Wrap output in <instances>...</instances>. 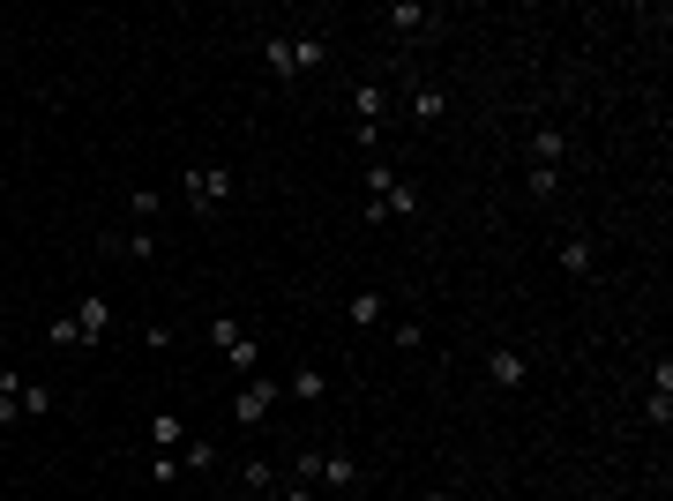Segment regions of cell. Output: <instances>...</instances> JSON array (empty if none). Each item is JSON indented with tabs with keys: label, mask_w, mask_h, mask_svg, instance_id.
Listing matches in <instances>:
<instances>
[{
	"label": "cell",
	"mask_w": 673,
	"mask_h": 501,
	"mask_svg": "<svg viewBox=\"0 0 673 501\" xmlns=\"http://www.w3.org/2000/svg\"><path fill=\"white\" fill-rule=\"evenodd\" d=\"M180 464H187V472H217V442H187Z\"/></svg>",
	"instance_id": "cb8c5ba5"
},
{
	"label": "cell",
	"mask_w": 673,
	"mask_h": 501,
	"mask_svg": "<svg viewBox=\"0 0 673 501\" xmlns=\"http://www.w3.org/2000/svg\"><path fill=\"white\" fill-rule=\"evenodd\" d=\"M419 501H457V494H449V487H427V494H419Z\"/></svg>",
	"instance_id": "f1b7e54d"
},
{
	"label": "cell",
	"mask_w": 673,
	"mask_h": 501,
	"mask_svg": "<svg viewBox=\"0 0 673 501\" xmlns=\"http://www.w3.org/2000/svg\"><path fill=\"white\" fill-rule=\"evenodd\" d=\"M128 217H135V225H158V217H165V195H158V187H135V195H128Z\"/></svg>",
	"instance_id": "2e32d148"
},
{
	"label": "cell",
	"mask_w": 673,
	"mask_h": 501,
	"mask_svg": "<svg viewBox=\"0 0 673 501\" xmlns=\"http://www.w3.org/2000/svg\"><path fill=\"white\" fill-rule=\"evenodd\" d=\"M285 397H300V404H322V397H330V382H322L315 367H300V374L285 382Z\"/></svg>",
	"instance_id": "ac0fdd59"
},
{
	"label": "cell",
	"mask_w": 673,
	"mask_h": 501,
	"mask_svg": "<svg viewBox=\"0 0 673 501\" xmlns=\"http://www.w3.org/2000/svg\"><path fill=\"white\" fill-rule=\"evenodd\" d=\"M23 382H30V374H0V434L23 419Z\"/></svg>",
	"instance_id": "4fadbf2b"
},
{
	"label": "cell",
	"mask_w": 673,
	"mask_h": 501,
	"mask_svg": "<svg viewBox=\"0 0 673 501\" xmlns=\"http://www.w3.org/2000/svg\"><path fill=\"white\" fill-rule=\"evenodd\" d=\"M561 158H569V135H561V128H539V135H531V165H561Z\"/></svg>",
	"instance_id": "9a60e30c"
},
{
	"label": "cell",
	"mask_w": 673,
	"mask_h": 501,
	"mask_svg": "<svg viewBox=\"0 0 673 501\" xmlns=\"http://www.w3.org/2000/svg\"><path fill=\"white\" fill-rule=\"evenodd\" d=\"M45 412H53V389H45V382H23V419H45Z\"/></svg>",
	"instance_id": "d4e9b609"
},
{
	"label": "cell",
	"mask_w": 673,
	"mask_h": 501,
	"mask_svg": "<svg viewBox=\"0 0 673 501\" xmlns=\"http://www.w3.org/2000/svg\"><path fill=\"white\" fill-rule=\"evenodd\" d=\"M531 195L554 202V195H561V165H531Z\"/></svg>",
	"instance_id": "603a6c76"
},
{
	"label": "cell",
	"mask_w": 673,
	"mask_h": 501,
	"mask_svg": "<svg viewBox=\"0 0 673 501\" xmlns=\"http://www.w3.org/2000/svg\"><path fill=\"white\" fill-rule=\"evenodd\" d=\"M210 344H217V352L232 359V367H240V382H247V374H262V344L247 337L240 322H210Z\"/></svg>",
	"instance_id": "3957f363"
},
{
	"label": "cell",
	"mask_w": 673,
	"mask_h": 501,
	"mask_svg": "<svg viewBox=\"0 0 673 501\" xmlns=\"http://www.w3.org/2000/svg\"><path fill=\"white\" fill-rule=\"evenodd\" d=\"M487 382L494 389H524L531 382V359L516 352V344H502V352H487Z\"/></svg>",
	"instance_id": "52a82bcc"
},
{
	"label": "cell",
	"mask_w": 673,
	"mask_h": 501,
	"mask_svg": "<svg viewBox=\"0 0 673 501\" xmlns=\"http://www.w3.org/2000/svg\"><path fill=\"white\" fill-rule=\"evenodd\" d=\"M150 479H158V487H172V479H180V457H172V449H158V464H150Z\"/></svg>",
	"instance_id": "83f0119b"
},
{
	"label": "cell",
	"mask_w": 673,
	"mask_h": 501,
	"mask_svg": "<svg viewBox=\"0 0 673 501\" xmlns=\"http://www.w3.org/2000/svg\"><path fill=\"white\" fill-rule=\"evenodd\" d=\"M150 442H158V449L187 442V434H180V412H150Z\"/></svg>",
	"instance_id": "7402d4cb"
},
{
	"label": "cell",
	"mask_w": 673,
	"mask_h": 501,
	"mask_svg": "<svg viewBox=\"0 0 673 501\" xmlns=\"http://www.w3.org/2000/svg\"><path fill=\"white\" fill-rule=\"evenodd\" d=\"M225 195H232V172H225V165H187V172H180V202H187L195 217L225 210Z\"/></svg>",
	"instance_id": "6da1fadb"
},
{
	"label": "cell",
	"mask_w": 673,
	"mask_h": 501,
	"mask_svg": "<svg viewBox=\"0 0 673 501\" xmlns=\"http://www.w3.org/2000/svg\"><path fill=\"white\" fill-rule=\"evenodd\" d=\"M240 487H247V494H270L277 472H270V464H240Z\"/></svg>",
	"instance_id": "484cf974"
},
{
	"label": "cell",
	"mask_w": 673,
	"mask_h": 501,
	"mask_svg": "<svg viewBox=\"0 0 673 501\" xmlns=\"http://www.w3.org/2000/svg\"><path fill=\"white\" fill-rule=\"evenodd\" d=\"M561 270H569V277H591V240H584V232L561 240Z\"/></svg>",
	"instance_id": "e0dca14e"
},
{
	"label": "cell",
	"mask_w": 673,
	"mask_h": 501,
	"mask_svg": "<svg viewBox=\"0 0 673 501\" xmlns=\"http://www.w3.org/2000/svg\"><path fill=\"white\" fill-rule=\"evenodd\" d=\"M644 419H651V427H666V419H673V367H666V359H659V374H651V397H644Z\"/></svg>",
	"instance_id": "30bf717a"
},
{
	"label": "cell",
	"mask_w": 673,
	"mask_h": 501,
	"mask_svg": "<svg viewBox=\"0 0 673 501\" xmlns=\"http://www.w3.org/2000/svg\"><path fill=\"white\" fill-rule=\"evenodd\" d=\"M442 113H449V90H434V83H427V90H412V120H427V128H434Z\"/></svg>",
	"instance_id": "d6986e66"
},
{
	"label": "cell",
	"mask_w": 673,
	"mask_h": 501,
	"mask_svg": "<svg viewBox=\"0 0 673 501\" xmlns=\"http://www.w3.org/2000/svg\"><path fill=\"white\" fill-rule=\"evenodd\" d=\"M382 23H389V30H404V38H412V30L427 38V30H434V8H412V0H397V8H389Z\"/></svg>",
	"instance_id": "8fae6325"
},
{
	"label": "cell",
	"mask_w": 673,
	"mask_h": 501,
	"mask_svg": "<svg viewBox=\"0 0 673 501\" xmlns=\"http://www.w3.org/2000/svg\"><path fill=\"white\" fill-rule=\"evenodd\" d=\"M277 397H285V382H270V374H247V382L232 389V419H240V427H270Z\"/></svg>",
	"instance_id": "7a4b0ae2"
},
{
	"label": "cell",
	"mask_w": 673,
	"mask_h": 501,
	"mask_svg": "<svg viewBox=\"0 0 673 501\" xmlns=\"http://www.w3.org/2000/svg\"><path fill=\"white\" fill-rule=\"evenodd\" d=\"M389 180H397L389 165H367V172H359V187H367V202H374V195H389Z\"/></svg>",
	"instance_id": "4316f807"
},
{
	"label": "cell",
	"mask_w": 673,
	"mask_h": 501,
	"mask_svg": "<svg viewBox=\"0 0 673 501\" xmlns=\"http://www.w3.org/2000/svg\"><path fill=\"white\" fill-rule=\"evenodd\" d=\"M45 344H53V352H75V344H83V330H75V315H53V322H45Z\"/></svg>",
	"instance_id": "ffe728a7"
},
{
	"label": "cell",
	"mask_w": 673,
	"mask_h": 501,
	"mask_svg": "<svg viewBox=\"0 0 673 501\" xmlns=\"http://www.w3.org/2000/svg\"><path fill=\"white\" fill-rule=\"evenodd\" d=\"M382 315H389L382 292H352V322H359V330H367V322H382Z\"/></svg>",
	"instance_id": "44dd1931"
},
{
	"label": "cell",
	"mask_w": 673,
	"mask_h": 501,
	"mask_svg": "<svg viewBox=\"0 0 673 501\" xmlns=\"http://www.w3.org/2000/svg\"><path fill=\"white\" fill-rule=\"evenodd\" d=\"M359 217H367V225H389V217H419V187H412V180H389V195L359 202Z\"/></svg>",
	"instance_id": "277c9868"
},
{
	"label": "cell",
	"mask_w": 673,
	"mask_h": 501,
	"mask_svg": "<svg viewBox=\"0 0 673 501\" xmlns=\"http://www.w3.org/2000/svg\"><path fill=\"white\" fill-rule=\"evenodd\" d=\"M262 68L277 75V83H292V38L277 30V38H262Z\"/></svg>",
	"instance_id": "5bb4252c"
},
{
	"label": "cell",
	"mask_w": 673,
	"mask_h": 501,
	"mask_svg": "<svg viewBox=\"0 0 673 501\" xmlns=\"http://www.w3.org/2000/svg\"><path fill=\"white\" fill-rule=\"evenodd\" d=\"M330 68V30H300V38H292V83H300V75H322Z\"/></svg>",
	"instance_id": "8992f818"
},
{
	"label": "cell",
	"mask_w": 673,
	"mask_h": 501,
	"mask_svg": "<svg viewBox=\"0 0 673 501\" xmlns=\"http://www.w3.org/2000/svg\"><path fill=\"white\" fill-rule=\"evenodd\" d=\"M105 255H120V262H150V255H158V232H150V225H135V232H105Z\"/></svg>",
	"instance_id": "9c48e42d"
},
{
	"label": "cell",
	"mask_w": 673,
	"mask_h": 501,
	"mask_svg": "<svg viewBox=\"0 0 673 501\" xmlns=\"http://www.w3.org/2000/svg\"><path fill=\"white\" fill-rule=\"evenodd\" d=\"M75 330H83V344H98L113 330V300H105V292H83V300H75Z\"/></svg>",
	"instance_id": "ba28073f"
},
{
	"label": "cell",
	"mask_w": 673,
	"mask_h": 501,
	"mask_svg": "<svg viewBox=\"0 0 673 501\" xmlns=\"http://www.w3.org/2000/svg\"><path fill=\"white\" fill-rule=\"evenodd\" d=\"M382 105H389L382 83H359V90H352V120H359V128H382Z\"/></svg>",
	"instance_id": "7c38bea8"
},
{
	"label": "cell",
	"mask_w": 673,
	"mask_h": 501,
	"mask_svg": "<svg viewBox=\"0 0 673 501\" xmlns=\"http://www.w3.org/2000/svg\"><path fill=\"white\" fill-rule=\"evenodd\" d=\"M359 487V464L344 457V449H322V464H315V494H352Z\"/></svg>",
	"instance_id": "5b68a950"
}]
</instances>
